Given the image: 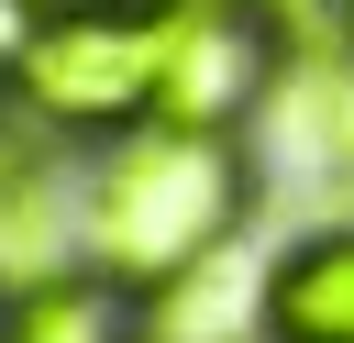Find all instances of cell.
Wrapping results in <instances>:
<instances>
[{"mask_svg":"<svg viewBox=\"0 0 354 343\" xmlns=\"http://www.w3.org/2000/svg\"><path fill=\"white\" fill-rule=\"evenodd\" d=\"M254 343H354V210L288 232L254 266Z\"/></svg>","mask_w":354,"mask_h":343,"instance_id":"4","label":"cell"},{"mask_svg":"<svg viewBox=\"0 0 354 343\" xmlns=\"http://www.w3.org/2000/svg\"><path fill=\"white\" fill-rule=\"evenodd\" d=\"M22 11H155V0H22Z\"/></svg>","mask_w":354,"mask_h":343,"instance_id":"8","label":"cell"},{"mask_svg":"<svg viewBox=\"0 0 354 343\" xmlns=\"http://www.w3.org/2000/svg\"><path fill=\"white\" fill-rule=\"evenodd\" d=\"M11 111L33 133H55L66 155L155 122V11H33L22 66H11Z\"/></svg>","mask_w":354,"mask_h":343,"instance_id":"3","label":"cell"},{"mask_svg":"<svg viewBox=\"0 0 354 343\" xmlns=\"http://www.w3.org/2000/svg\"><path fill=\"white\" fill-rule=\"evenodd\" d=\"M0 343H155V299L100 266H66L33 288H0Z\"/></svg>","mask_w":354,"mask_h":343,"instance_id":"5","label":"cell"},{"mask_svg":"<svg viewBox=\"0 0 354 343\" xmlns=\"http://www.w3.org/2000/svg\"><path fill=\"white\" fill-rule=\"evenodd\" d=\"M310 33H321V44L343 55V66H354V0H321V22H310Z\"/></svg>","mask_w":354,"mask_h":343,"instance_id":"7","label":"cell"},{"mask_svg":"<svg viewBox=\"0 0 354 343\" xmlns=\"http://www.w3.org/2000/svg\"><path fill=\"white\" fill-rule=\"evenodd\" d=\"M299 22L277 0H155V122L188 133H266L299 77Z\"/></svg>","mask_w":354,"mask_h":343,"instance_id":"2","label":"cell"},{"mask_svg":"<svg viewBox=\"0 0 354 343\" xmlns=\"http://www.w3.org/2000/svg\"><path fill=\"white\" fill-rule=\"evenodd\" d=\"M22 22H33V11H22V0H0V133L22 122V111H11V66H22Z\"/></svg>","mask_w":354,"mask_h":343,"instance_id":"6","label":"cell"},{"mask_svg":"<svg viewBox=\"0 0 354 343\" xmlns=\"http://www.w3.org/2000/svg\"><path fill=\"white\" fill-rule=\"evenodd\" d=\"M266 210L254 133H188V122H133L77 155V254L144 299L177 277L221 266Z\"/></svg>","mask_w":354,"mask_h":343,"instance_id":"1","label":"cell"}]
</instances>
